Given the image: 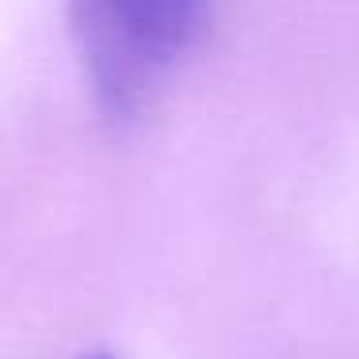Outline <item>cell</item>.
<instances>
[{
    "instance_id": "1",
    "label": "cell",
    "mask_w": 359,
    "mask_h": 359,
    "mask_svg": "<svg viewBox=\"0 0 359 359\" xmlns=\"http://www.w3.org/2000/svg\"><path fill=\"white\" fill-rule=\"evenodd\" d=\"M92 92L111 115H130L210 20V0H65Z\"/></svg>"
},
{
    "instance_id": "2",
    "label": "cell",
    "mask_w": 359,
    "mask_h": 359,
    "mask_svg": "<svg viewBox=\"0 0 359 359\" xmlns=\"http://www.w3.org/2000/svg\"><path fill=\"white\" fill-rule=\"evenodd\" d=\"M92 359H107V355H92Z\"/></svg>"
}]
</instances>
